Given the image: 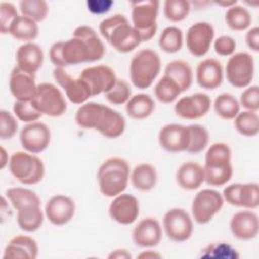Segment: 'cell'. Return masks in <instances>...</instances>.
I'll return each mask as SVG.
<instances>
[{
  "label": "cell",
  "mask_w": 259,
  "mask_h": 259,
  "mask_svg": "<svg viewBox=\"0 0 259 259\" xmlns=\"http://www.w3.org/2000/svg\"><path fill=\"white\" fill-rule=\"evenodd\" d=\"M240 106H243L246 110L258 112L259 110V87L257 85H252L246 87V89L241 93Z\"/></svg>",
  "instance_id": "48"
},
{
  "label": "cell",
  "mask_w": 259,
  "mask_h": 259,
  "mask_svg": "<svg viewBox=\"0 0 259 259\" xmlns=\"http://www.w3.org/2000/svg\"><path fill=\"white\" fill-rule=\"evenodd\" d=\"M76 123L83 128L95 130L107 139H116L125 130V119L121 113L97 102H85L75 114Z\"/></svg>",
  "instance_id": "2"
},
{
  "label": "cell",
  "mask_w": 259,
  "mask_h": 259,
  "mask_svg": "<svg viewBox=\"0 0 259 259\" xmlns=\"http://www.w3.org/2000/svg\"><path fill=\"white\" fill-rule=\"evenodd\" d=\"M161 70V59L152 49H142L135 54L130 63V78L138 89L149 88Z\"/></svg>",
  "instance_id": "6"
},
{
  "label": "cell",
  "mask_w": 259,
  "mask_h": 259,
  "mask_svg": "<svg viewBox=\"0 0 259 259\" xmlns=\"http://www.w3.org/2000/svg\"><path fill=\"white\" fill-rule=\"evenodd\" d=\"M16 221L18 227L24 232H34L38 230L44 223V212L40 207L17 211Z\"/></svg>",
  "instance_id": "40"
},
{
  "label": "cell",
  "mask_w": 259,
  "mask_h": 259,
  "mask_svg": "<svg viewBox=\"0 0 259 259\" xmlns=\"http://www.w3.org/2000/svg\"><path fill=\"white\" fill-rule=\"evenodd\" d=\"M159 48L169 54L177 53L183 46V32L177 26H167L163 29L158 40Z\"/></svg>",
  "instance_id": "37"
},
{
  "label": "cell",
  "mask_w": 259,
  "mask_h": 259,
  "mask_svg": "<svg viewBox=\"0 0 259 259\" xmlns=\"http://www.w3.org/2000/svg\"><path fill=\"white\" fill-rule=\"evenodd\" d=\"M254 59L246 52L233 54L226 65L227 80L236 88L248 87L254 78Z\"/></svg>",
  "instance_id": "10"
},
{
  "label": "cell",
  "mask_w": 259,
  "mask_h": 259,
  "mask_svg": "<svg viewBox=\"0 0 259 259\" xmlns=\"http://www.w3.org/2000/svg\"><path fill=\"white\" fill-rule=\"evenodd\" d=\"M210 105V97L205 93L197 92L178 99L174 105V112L183 119L194 120L206 115Z\"/></svg>",
  "instance_id": "17"
},
{
  "label": "cell",
  "mask_w": 259,
  "mask_h": 259,
  "mask_svg": "<svg viewBox=\"0 0 259 259\" xmlns=\"http://www.w3.org/2000/svg\"><path fill=\"white\" fill-rule=\"evenodd\" d=\"M245 41L247 47L253 51L258 52L259 51V27L254 26L251 27L245 35Z\"/></svg>",
  "instance_id": "51"
},
{
  "label": "cell",
  "mask_w": 259,
  "mask_h": 259,
  "mask_svg": "<svg viewBox=\"0 0 259 259\" xmlns=\"http://www.w3.org/2000/svg\"><path fill=\"white\" fill-rule=\"evenodd\" d=\"M19 9L22 15L35 22L45 20L49 13V5L45 0H22L19 2Z\"/></svg>",
  "instance_id": "42"
},
{
  "label": "cell",
  "mask_w": 259,
  "mask_h": 259,
  "mask_svg": "<svg viewBox=\"0 0 259 259\" xmlns=\"http://www.w3.org/2000/svg\"><path fill=\"white\" fill-rule=\"evenodd\" d=\"M180 93L181 90L177 83L166 75H163V77L156 83L154 87L155 97L160 102L165 104L175 101Z\"/></svg>",
  "instance_id": "39"
},
{
  "label": "cell",
  "mask_w": 259,
  "mask_h": 259,
  "mask_svg": "<svg viewBox=\"0 0 259 259\" xmlns=\"http://www.w3.org/2000/svg\"><path fill=\"white\" fill-rule=\"evenodd\" d=\"M53 76L56 82L64 89L67 98L72 103L82 105L88 100L89 97H91L86 83L79 77H72L65 69L55 68L53 70Z\"/></svg>",
  "instance_id": "20"
},
{
  "label": "cell",
  "mask_w": 259,
  "mask_h": 259,
  "mask_svg": "<svg viewBox=\"0 0 259 259\" xmlns=\"http://www.w3.org/2000/svg\"><path fill=\"white\" fill-rule=\"evenodd\" d=\"M76 210L74 200L63 194L52 196L46 203L45 214L47 219L55 226H63L69 223Z\"/></svg>",
  "instance_id": "21"
},
{
  "label": "cell",
  "mask_w": 259,
  "mask_h": 259,
  "mask_svg": "<svg viewBox=\"0 0 259 259\" xmlns=\"http://www.w3.org/2000/svg\"><path fill=\"white\" fill-rule=\"evenodd\" d=\"M130 179L135 189L147 192L156 186L158 179L157 170L150 163H140L132 170Z\"/></svg>",
  "instance_id": "29"
},
{
  "label": "cell",
  "mask_w": 259,
  "mask_h": 259,
  "mask_svg": "<svg viewBox=\"0 0 259 259\" xmlns=\"http://www.w3.org/2000/svg\"><path fill=\"white\" fill-rule=\"evenodd\" d=\"M38 32L39 28L37 22L21 14L14 21L13 25L10 28L9 34L17 40L30 42L37 37Z\"/></svg>",
  "instance_id": "33"
},
{
  "label": "cell",
  "mask_w": 259,
  "mask_h": 259,
  "mask_svg": "<svg viewBox=\"0 0 259 259\" xmlns=\"http://www.w3.org/2000/svg\"><path fill=\"white\" fill-rule=\"evenodd\" d=\"M38 255V246L36 241L26 235H17L9 240L5 246L3 258H28L35 259Z\"/></svg>",
  "instance_id": "27"
},
{
  "label": "cell",
  "mask_w": 259,
  "mask_h": 259,
  "mask_svg": "<svg viewBox=\"0 0 259 259\" xmlns=\"http://www.w3.org/2000/svg\"><path fill=\"white\" fill-rule=\"evenodd\" d=\"M8 163H9L8 155L5 151V149L3 147H1V155H0V167H1V169H3Z\"/></svg>",
  "instance_id": "54"
},
{
  "label": "cell",
  "mask_w": 259,
  "mask_h": 259,
  "mask_svg": "<svg viewBox=\"0 0 259 259\" xmlns=\"http://www.w3.org/2000/svg\"><path fill=\"white\" fill-rule=\"evenodd\" d=\"M112 221L120 225H132L140 214V203L136 196L130 193H120L112 199L108 207Z\"/></svg>",
  "instance_id": "18"
},
{
  "label": "cell",
  "mask_w": 259,
  "mask_h": 259,
  "mask_svg": "<svg viewBox=\"0 0 259 259\" xmlns=\"http://www.w3.org/2000/svg\"><path fill=\"white\" fill-rule=\"evenodd\" d=\"M18 130V123L12 113L5 109L0 110V138L9 140L14 137Z\"/></svg>",
  "instance_id": "47"
},
{
  "label": "cell",
  "mask_w": 259,
  "mask_h": 259,
  "mask_svg": "<svg viewBox=\"0 0 259 259\" xmlns=\"http://www.w3.org/2000/svg\"><path fill=\"white\" fill-rule=\"evenodd\" d=\"M188 128L190 133V143L186 152L198 154L204 150L208 144V131L200 124H190L188 125Z\"/></svg>",
  "instance_id": "43"
},
{
  "label": "cell",
  "mask_w": 259,
  "mask_h": 259,
  "mask_svg": "<svg viewBox=\"0 0 259 259\" xmlns=\"http://www.w3.org/2000/svg\"><path fill=\"white\" fill-rule=\"evenodd\" d=\"M224 205L223 195L214 190L205 188L198 191L191 204L192 219L199 225L207 224L221 211Z\"/></svg>",
  "instance_id": "11"
},
{
  "label": "cell",
  "mask_w": 259,
  "mask_h": 259,
  "mask_svg": "<svg viewBox=\"0 0 259 259\" xmlns=\"http://www.w3.org/2000/svg\"><path fill=\"white\" fill-rule=\"evenodd\" d=\"M104 95L106 100L113 105L124 104L132 97L131 86L125 80L117 78L113 87Z\"/></svg>",
  "instance_id": "44"
},
{
  "label": "cell",
  "mask_w": 259,
  "mask_h": 259,
  "mask_svg": "<svg viewBox=\"0 0 259 259\" xmlns=\"http://www.w3.org/2000/svg\"><path fill=\"white\" fill-rule=\"evenodd\" d=\"M154 109V99L145 93L133 95L125 103L126 114L133 119H145L153 113Z\"/></svg>",
  "instance_id": "32"
},
{
  "label": "cell",
  "mask_w": 259,
  "mask_h": 259,
  "mask_svg": "<svg viewBox=\"0 0 259 259\" xmlns=\"http://www.w3.org/2000/svg\"><path fill=\"white\" fill-rule=\"evenodd\" d=\"M133 241L136 246L151 248L159 245L162 239V228L158 220L147 217L141 220L133 230Z\"/></svg>",
  "instance_id": "24"
},
{
  "label": "cell",
  "mask_w": 259,
  "mask_h": 259,
  "mask_svg": "<svg viewBox=\"0 0 259 259\" xmlns=\"http://www.w3.org/2000/svg\"><path fill=\"white\" fill-rule=\"evenodd\" d=\"M214 37L213 26L206 21H198L192 24L186 32L185 40L188 52L200 58L207 54Z\"/></svg>",
  "instance_id": "15"
},
{
  "label": "cell",
  "mask_w": 259,
  "mask_h": 259,
  "mask_svg": "<svg viewBox=\"0 0 259 259\" xmlns=\"http://www.w3.org/2000/svg\"><path fill=\"white\" fill-rule=\"evenodd\" d=\"M99 32L119 53H130L142 42L140 35L130 24L126 16L120 13L103 19L99 24Z\"/></svg>",
  "instance_id": "3"
},
{
  "label": "cell",
  "mask_w": 259,
  "mask_h": 259,
  "mask_svg": "<svg viewBox=\"0 0 259 259\" xmlns=\"http://www.w3.org/2000/svg\"><path fill=\"white\" fill-rule=\"evenodd\" d=\"M8 167L12 176L24 185L37 184L45 175L41 159L29 152H14L9 158Z\"/></svg>",
  "instance_id": "7"
},
{
  "label": "cell",
  "mask_w": 259,
  "mask_h": 259,
  "mask_svg": "<svg viewBox=\"0 0 259 259\" xmlns=\"http://www.w3.org/2000/svg\"><path fill=\"white\" fill-rule=\"evenodd\" d=\"M5 194L17 211L40 207V199L31 189L24 187H11L6 190Z\"/></svg>",
  "instance_id": "31"
},
{
  "label": "cell",
  "mask_w": 259,
  "mask_h": 259,
  "mask_svg": "<svg viewBox=\"0 0 259 259\" xmlns=\"http://www.w3.org/2000/svg\"><path fill=\"white\" fill-rule=\"evenodd\" d=\"M128 163L120 157L106 159L98 168L97 182L102 195L114 197L122 193L130 180Z\"/></svg>",
  "instance_id": "5"
},
{
  "label": "cell",
  "mask_w": 259,
  "mask_h": 259,
  "mask_svg": "<svg viewBox=\"0 0 259 259\" xmlns=\"http://www.w3.org/2000/svg\"><path fill=\"white\" fill-rule=\"evenodd\" d=\"M225 21L230 29L234 31H243L251 25L252 16L246 7L235 4L227 9Z\"/></svg>",
  "instance_id": "34"
},
{
  "label": "cell",
  "mask_w": 259,
  "mask_h": 259,
  "mask_svg": "<svg viewBox=\"0 0 259 259\" xmlns=\"http://www.w3.org/2000/svg\"><path fill=\"white\" fill-rule=\"evenodd\" d=\"M199 258L238 259V251L227 242H212L200 250Z\"/></svg>",
  "instance_id": "38"
},
{
  "label": "cell",
  "mask_w": 259,
  "mask_h": 259,
  "mask_svg": "<svg viewBox=\"0 0 259 259\" xmlns=\"http://www.w3.org/2000/svg\"><path fill=\"white\" fill-rule=\"evenodd\" d=\"M215 4L221 5V6H227V7L229 8V7H231V6L235 5V4H237V1H236V0H235V1H229V2H226V1H217Z\"/></svg>",
  "instance_id": "55"
},
{
  "label": "cell",
  "mask_w": 259,
  "mask_h": 259,
  "mask_svg": "<svg viewBox=\"0 0 259 259\" xmlns=\"http://www.w3.org/2000/svg\"><path fill=\"white\" fill-rule=\"evenodd\" d=\"M164 75L175 81L181 92L188 90L193 81L191 66L183 60H173L169 62L165 67Z\"/></svg>",
  "instance_id": "30"
},
{
  "label": "cell",
  "mask_w": 259,
  "mask_h": 259,
  "mask_svg": "<svg viewBox=\"0 0 259 259\" xmlns=\"http://www.w3.org/2000/svg\"><path fill=\"white\" fill-rule=\"evenodd\" d=\"M190 5L191 3L186 0H166L163 12L169 21L179 22L188 16L191 9Z\"/></svg>",
  "instance_id": "41"
},
{
  "label": "cell",
  "mask_w": 259,
  "mask_h": 259,
  "mask_svg": "<svg viewBox=\"0 0 259 259\" xmlns=\"http://www.w3.org/2000/svg\"><path fill=\"white\" fill-rule=\"evenodd\" d=\"M138 257L139 258H146V259H148V258H161V255L157 252L152 251V250H148L146 252H142L141 254H139Z\"/></svg>",
  "instance_id": "53"
},
{
  "label": "cell",
  "mask_w": 259,
  "mask_h": 259,
  "mask_svg": "<svg viewBox=\"0 0 259 259\" xmlns=\"http://www.w3.org/2000/svg\"><path fill=\"white\" fill-rule=\"evenodd\" d=\"M132 6V25L140 35L142 41L151 40L157 32V18L160 2L157 0L136 1Z\"/></svg>",
  "instance_id": "8"
},
{
  "label": "cell",
  "mask_w": 259,
  "mask_h": 259,
  "mask_svg": "<svg viewBox=\"0 0 259 259\" xmlns=\"http://www.w3.org/2000/svg\"><path fill=\"white\" fill-rule=\"evenodd\" d=\"M22 148L31 154L44 152L51 142V131L49 126L40 121L26 123L19 133Z\"/></svg>",
  "instance_id": "16"
},
{
  "label": "cell",
  "mask_w": 259,
  "mask_h": 259,
  "mask_svg": "<svg viewBox=\"0 0 259 259\" xmlns=\"http://www.w3.org/2000/svg\"><path fill=\"white\" fill-rule=\"evenodd\" d=\"M236 131L245 137H255L259 133V115L255 111L244 110L234 118Z\"/></svg>",
  "instance_id": "36"
},
{
  "label": "cell",
  "mask_w": 259,
  "mask_h": 259,
  "mask_svg": "<svg viewBox=\"0 0 259 259\" xmlns=\"http://www.w3.org/2000/svg\"><path fill=\"white\" fill-rule=\"evenodd\" d=\"M230 230L233 236L242 241H249L257 237L259 219L252 209H245L233 214L230 221Z\"/></svg>",
  "instance_id": "22"
},
{
  "label": "cell",
  "mask_w": 259,
  "mask_h": 259,
  "mask_svg": "<svg viewBox=\"0 0 259 259\" xmlns=\"http://www.w3.org/2000/svg\"><path fill=\"white\" fill-rule=\"evenodd\" d=\"M31 102L41 114L51 117L62 116L67 110V102L63 93L57 86L48 82L37 84Z\"/></svg>",
  "instance_id": "9"
},
{
  "label": "cell",
  "mask_w": 259,
  "mask_h": 259,
  "mask_svg": "<svg viewBox=\"0 0 259 259\" xmlns=\"http://www.w3.org/2000/svg\"><path fill=\"white\" fill-rule=\"evenodd\" d=\"M17 9L10 2L0 3V31L2 34H8L11 26L18 17Z\"/></svg>",
  "instance_id": "46"
},
{
  "label": "cell",
  "mask_w": 259,
  "mask_h": 259,
  "mask_svg": "<svg viewBox=\"0 0 259 259\" xmlns=\"http://www.w3.org/2000/svg\"><path fill=\"white\" fill-rule=\"evenodd\" d=\"M36 88L34 74L23 71L17 66L13 68L9 77V90L16 100H31L35 95Z\"/></svg>",
  "instance_id": "23"
},
{
  "label": "cell",
  "mask_w": 259,
  "mask_h": 259,
  "mask_svg": "<svg viewBox=\"0 0 259 259\" xmlns=\"http://www.w3.org/2000/svg\"><path fill=\"white\" fill-rule=\"evenodd\" d=\"M232 151L226 143H213L209 146L204 157V181L210 186H223L233 176L231 163Z\"/></svg>",
  "instance_id": "4"
},
{
  "label": "cell",
  "mask_w": 259,
  "mask_h": 259,
  "mask_svg": "<svg viewBox=\"0 0 259 259\" xmlns=\"http://www.w3.org/2000/svg\"><path fill=\"white\" fill-rule=\"evenodd\" d=\"M108 258L112 259V258H117V259H128V258H132V255L127 252V250L125 249H117V250H114L112 251L109 255H108Z\"/></svg>",
  "instance_id": "52"
},
{
  "label": "cell",
  "mask_w": 259,
  "mask_h": 259,
  "mask_svg": "<svg viewBox=\"0 0 259 259\" xmlns=\"http://www.w3.org/2000/svg\"><path fill=\"white\" fill-rule=\"evenodd\" d=\"M105 47L96 31L88 25H80L67 40L54 42L49 52L52 64L63 68L83 63L96 62L102 59Z\"/></svg>",
  "instance_id": "1"
},
{
  "label": "cell",
  "mask_w": 259,
  "mask_h": 259,
  "mask_svg": "<svg viewBox=\"0 0 259 259\" xmlns=\"http://www.w3.org/2000/svg\"><path fill=\"white\" fill-rule=\"evenodd\" d=\"M163 229L171 241L182 243L191 237L193 232V222L185 209L174 207L164 214Z\"/></svg>",
  "instance_id": "12"
},
{
  "label": "cell",
  "mask_w": 259,
  "mask_h": 259,
  "mask_svg": "<svg viewBox=\"0 0 259 259\" xmlns=\"http://www.w3.org/2000/svg\"><path fill=\"white\" fill-rule=\"evenodd\" d=\"M213 109L218 116L223 119H234L240 112L239 100L230 93L218 95L213 101Z\"/></svg>",
  "instance_id": "35"
},
{
  "label": "cell",
  "mask_w": 259,
  "mask_h": 259,
  "mask_svg": "<svg viewBox=\"0 0 259 259\" xmlns=\"http://www.w3.org/2000/svg\"><path fill=\"white\" fill-rule=\"evenodd\" d=\"M176 182L184 190L198 189L204 182V172L200 164L188 161L180 165L176 171Z\"/></svg>",
  "instance_id": "28"
},
{
  "label": "cell",
  "mask_w": 259,
  "mask_h": 259,
  "mask_svg": "<svg viewBox=\"0 0 259 259\" xmlns=\"http://www.w3.org/2000/svg\"><path fill=\"white\" fill-rule=\"evenodd\" d=\"M236 40L229 35H222L213 42V49L219 56L229 57L232 56L236 50Z\"/></svg>",
  "instance_id": "49"
},
{
  "label": "cell",
  "mask_w": 259,
  "mask_h": 259,
  "mask_svg": "<svg viewBox=\"0 0 259 259\" xmlns=\"http://www.w3.org/2000/svg\"><path fill=\"white\" fill-rule=\"evenodd\" d=\"M13 113L19 120L26 123L37 121L42 115L33 106L31 100H16L13 104Z\"/></svg>",
  "instance_id": "45"
},
{
  "label": "cell",
  "mask_w": 259,
  "mask_h": 259,
  "mask_svg": "<svg viewBox=\"0 0 259 259\" xmlns=\"http://www.w3.org/2000/svg\"><path fill=\"white\" fill-rule=\"evenodd\" d=\"M114 2L112 0H87L86 6L89 12L92 14H104L107 13Z\"/></svg>",
  "instance_id": "50"
},
{
  "label": "cell",
  "mask_w": 259,
  "mask_h": 259,
  "mask_svg": "<svg viewBox=\"0 0 259 259\" xmlns=\"http://www.w3.org/2000/svg\"><path fill=\"white\" fill-rule=\"evenodd\" d=\"M224 201L230 205L255 209L259 206V186L256 182L233 183L223 190Z\"/></svg>",
  "instance_id": "13"
},
{
  "label": "cell",
  "mask_w": 259,
  "mask_h": 259,
  "mask_svg": "<svg viewBox=\"0 0 259 259\" xmlns=\"http://www.w3.org/2000/svg\"><path fill=\"white\" fill-rule=\"evenodd\" d=\"M16 64L21 70L35 74L44 63V51L35 42H24L16 51Z\"/></svg>",
  "instance_id": "26"
},
{
  "label": "cell",
  "mask_w": 259,
  "mask_h": 259,
  "mask_svg": "<svg viewBox=\"0 0 259 259\" xmlns=\"http://www.w3.org/2000/svg\"><path fill=\"white\" fill-rule=\"evenodd\" d=\"M89 88L91 97L106 93L115 84L117 78L112 68L107 65H95L86 67L79 75Z\"/></svg>",
  "instance_id": "14"
},
{
  "label": "cell",
  "mask_w": 259,
  "mask_h": 259,
  "mask_svg": "<svg viewBox=\"0 0 259 259\" xmlns=\"http://www.w3.org/2000/svg\"><path fill=\"white\" fill-rule=\"evenodd\" d=\"M158 142L162 149L170 153L186 151L190 143L188 125L178 123H169L164 125L159 132Z\"/></svg>",
  "instance_id": "19"
},
{
  "label": "cell",
  "mask_w": 259,
  "mask_h": 259,
  "mask_svg": "<svg viewBox=\"0 0 259 259\" xmlns=\"http://www.w3.org/2000/svg\"><path fill=\"white\" fill-rule=\"evenodd\" d=\"M197 84L206 90H214L221 86L224 78L221 62L213 58H207L198 63L195 72Z\"/></svg>",
  "instance_id": "25"
}]
</instances>
